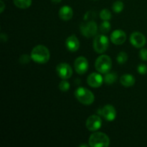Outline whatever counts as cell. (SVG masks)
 I'll return each mask as SVG.
<instances>
[{"label":"cell","instance_id":"cell-7","mask_svg":"<svg viewBox=\"0 0 147 147\" xmlns=\"http://www.w3.org/2000/svg\"><path fill=\"white\" fill-rule=\"evenodd\" d=\"M56 72L60 78L63 80H67L71 78L73 75V68L67 63H62L57 65Z\"/></svg>","mask_w":147,"mask_h":147},{"label":"cell","instance_id":"cell-26","mask_svg":"<svg viewBox=\"0 0 147 147\" xmlns=\"http://www.w3.org/2000/svg\"><path fill=\"white\" fill-rule=\"evenodd\" d=\"M137 70L139 74L145 75L147 72V67L146 65L140 64L137 67Z\"/></svg>","mask_w":147,"mask_h":147},{"label":"cell","instance_id":"cell-15","mask_svg":"<svg viewBox=\"0 0 147 147\" xmlns=\"http://www.w3.org/2000/svg\"><path fill=\"white\" fill-rule=\"evenodd\" d=\"M73 16V10L69 6H63L59 10V17L63 21L71 20Z\"/></svg>","mask_w":147,"mask_h":147},{"label":"cell","instance_id":"cell-13","mask_svg":"<svg viewBox=\"0 0 147 147\" xmlns=\"http://www.w3.org/2000/svg\"><path fill=\"white\" fill-rule=\"evenodd\" d=\"M103 77L100 74L97 73H93L88 76L87 78V83L89 86L92 88H99L103 84Z\"/></svg>","mask_w":147,"mask_h":147},{"label":"cell","instance_id":"cell-14","mask_svg":"<svg viewBox=\"0 0 147 147\" xmlns=\"http://www.w3.org/2000/svg\"><path fill=\"white\" fill-rule=\"evenodd\" d=\"M65 45L67 50L70 52H76L80 48V42L76 35L73 34L66 39Z\"/></svg>","mask_w":147,"mask_h":147},{"label":"cell","instance_id":"cell-29","mask_svg":"<svg viewBox=\"0 0 147 147\" xmlns=\"http://www.w3.org/2000/svg\"><path fill=\"white\" fill-rule=\"evenodd\" d=\"M88 146H89V145H87V144H81V145H80V147H81V146L88 147Z\"/></svg>","mask_w":147,"mask_h":147},{"label":"cell","instance_id":"cell-19","mask_svg":"<svg viewBox=\"0 0 147 147\" xmlns=\"http://www.w3.org/2000/svg\"><path fill=\"white\" fill-rule=\"evenodd\" d=\"M111 12L107 9H103L100 12V17L103 21H109L111 19Z\"/></svg>","mask_w":147,"mask_h":147},{"label":"cell","instance_id":"cell-24","mask_svg":"<svg viewBox=\"0 0 147 147\" xmlns=\"http://www.w3.org/2000/svg\"><path fill=\"white\" fill-rule=\"evenodd\" d=\"M30 60H32L31 56H29L28 55L24 54L20 56L19 60H20V63H22V64H27V63H30Z\"/></svg>","mask_w":147,"mask_h":147},{"label":"cell","instance_id":"cell-16","mask_svg":"<svg viewBox=\"0 0 147 147\" xmlns=\"http://www.w3.org/2000/svg\"><path fill=\"white\" fill-rule=\"evenodd\" d=\"M135 80L134 76H132L131 74H124L120 78V83L124 87H131L133 86L135 84Z\"/></svg>","mask_w":147,"mask_h":147},{"label":"cell","instance_id":"cell-10","mask_svg":"<svg viewBox=\"0 0 147 147\" xmlns=\"http://www.w3.org/2000/svg\"><path fill=\"white\" fill-rule=\"evenodd\" d=\"M88 62L85 57H78L74 62V67L76 73L79 75H83L88 70Z\"/></svg>","mask_w":147,"mask_h":147},{"label":"cell","instance_id":"cell-17","mask_svg":"<svg viewBox=\"0 0 147 147\" xmlns=\"http://www.w3.org/2000/svg\"><path fill=\"white\" fill-rule=\"evenodd\" d=\"M117 78L118 76L116 73L109 72V73H106L104 78H103V80L106 85H112L114 82L116 81Z\"/></svg>","mask_w":147,"mask_h":147},{"label":"cell","instance_id":"cell-4","mask_svg":"<svg viewBox=\"0 0 147 147\" xmlns=\"http://www.w3.org/2000/svg\"><path fill=\"white\" fill-rule=\"evenodd\" d=\"M111 67L112 60L109 55H102L96 59V63H95V67L98 73L106 74L110 72Z\"/></svg>","mask_w":147,"mask_h":147},{"label":"cell","instance_id":"cell-1","mask_svg":"<svg viewBox=\"0 0 147 147\" xmlns=\"http://www.w3.org/2000/svg\"><path fill=\"white\" fill-rule=\"evenodd\" d=\"M32 60L38 64H45L50 60V53L47 47L42 45L35 46L31 52Z\"/></svg>","mask_w":147,"mask_h":147},{"label":"cell","instance_id":"cell-21","mask_svg":"<svg viewBox=\"0 0 147 147\" xmlns=\"http://www.w3.org/2000/svg\"><path fill=\"white\" fill-rule=\"evenodd\" d=\"M123 8H124L123 3L120 1H115L113 4V6H112V9H113V11H115L116 13L121 12L123 11Z\"/></svg>","mask_w":147,"mask_h":147},{"label":"cell","instance_id":"cell-23","mask_svg":"<svg viewBox=\"0 0 147 147\" xmlns=\"http://www.w3.org/2000/svg\"><path fill=\"white\" fill-rule=\"evenodd\" d=\"M70 85L66 80H63L59 84V88L61 91L67 92L70 89Z\"/></svg>","mask_w":147,"mask_h":147},{"label":"cell","instance_id":"cell-28","mask_svg":"<svg viewBox=\"0 0 147 147\" xmlns=\"http://www.w3.org/2000/svg\"><path fill=\"white\" fill-rule=\"evenodd\" d=\"M61 1L62 0H51L52 2L54 3V4H58V3H60Z\"/></svg>","mask_w":147,"mask_h":147},{"label":"cell","instance_id":"cell-18","mask_svg":"<svg viewBox=\"0 0 147 147\" xmlns=\"http://www.w3.org/2000/svg\"><path fill=\"white\" fill-rule=\"evenodd\" d=\"M14 5L20 9H27L31 6L32 0H14Z\"/></svg>","mask_w":147,"mask_h":147},{"label":"cell","instance_id":"cell-22","mask_svg":"<svg viewBox=\"0 0 147 147\" xmlns=\"http://www.w3.org/2000/svg\"><path fill=\"white\" fill-rule=\"evenodd\" d=\"M116 60L119 64H124L128 60V55L125 52H120L118 54Z\"/></svg>","mask_w":147,"mask_h":147},{"label":"cell","instance_id":"cell-12","mask_svg":"<svg viewBox=\"0 0 147 147\" xmlns=\"http://www.w3.org/2000/svg\"><path fill=\"white\" fill-rule=\"evenodd\" d=\"M101 115L105 120L108 121H113L116 117V110L114 106L111 104H107L103 106L101 110Z\"/></svg>","mask_w":147,"mask_h":147},{"label":"cell","instance_id":"cell-2","mask_svg":"<svg viewBox=\"0 0 147 147\" xmlns=\"http://www.w3.org/2000/svg\"><path fill=\"white\" fill-rule=\"evenodd\" d=\"M88 143L91 147H107L110 145V139L103 132H95L90 135Z\"/></svg>","mask_w":147,"mask_h":147},{"label":"cell","instance_id":"cell-8","mask_svg":"<svg viewBox=\"0 0 147 147\" xmlns=\"http://www.w3.org/2000/svg\"><path fill=\"white\" fill-rule=\"evenodd\" d=\"M102 126V120L100 116L97 115H92L87 119L86 126L90 131H96L100 129Z\"/></svg>","mask_w":147,"mask_h":147},{"label":"cell","instance_id":"cell-11","mask_svg":"<svg viewBox=\"0 0 147 147\" xmlns=\"http://www.w3.org/2000/svg\"><path fill=\"white\" fill-rule=\"evenodd\" d=\"M111 41L116 45L123 44L126 40V34L121 30H116L111 34Z\"/></svg>","mask_w":147,"mask_h":147},{"label":"cell","instance_id":"cell-9","mask_svg":"<svg viewBox=\"0 0 147 147\" xmlns=\"http://www.w3.org/2000/svg\"><path fill=\"white\" fill-rule=\"evenodd\" d=\"M130 42L136 48H142L146 45V37L140 32H134L130 36Z\"/></svg>","mask_w":147,"mask_h":147},{"label":"cell","instance_id":"cell-5","mask_svg":"<svg viewBox=\"0 0 147 147\" xmlns=\"http://www.w3.org/2000/svg\"><path fill=\"white\" fill-rule=\"evenodd\" d=\"M109 47V40L104 34L96 36L93 40V49L97 53L101 54L105 53Z\"/></svg>","mask_w":147,"mask_h":147},{"label":"cell","instance_id":"cell-25","mask_svg":"<svg viewBox=\"0 0 147 147\" xmlns=\"http://www.w3.org/2000/svg\"><path fill=\"white\" fill-rule=\"evenodd\" d=\"M139 57L144 61H147V49H141L139 51Z\"/></svg>","mask_w":147,"mask_h":147},{"label":"cell","instance_id":"cell-20","mask_svg":"<svg viewBox=\"0 0 147 147\" xmlns=\"http://www.w3.org/2000/svg\"><path fill=\"white\" fill-rule=\"evenodd\" d=\"M111 29V25L109 21H103L100 25V30L103 34H106L109 32Z\"/></svg>","mask_w":147,"mask_h":147},{"label":"cell","instance_id":"cell-27","mask_svg":"<svg viewBox=\"0 0 147 147\" xmlns=\"http://www.w3.org/2000/svg\"><path fill=\"white\" fill-rule=\"evenodd\" d=\"M0 5H1V8H0V13H2L4 11V8H5V4H4V1H0Z\"/></svg>","mask_w":147,"mask_h":147},{"label":"cell","instance_id":"cell-3","mask_svg":"<svg viewBox=\"0 0 147 147\" xmlns=\"http://www.w3.org/2000/svg\"><path fill=\"white\" fill-rule=\"evenodd\" d=\"M74 94L77 100L83 105L88 106L94 102V94L90 90L84 87L78 88L75 91Z\"/></svg>","mask_w":147,"mask_h":147},{"label":"cell","instance_id":"cell-6","mask_svg":"<svg viewBox=\"0 0 147 147\" xmlns=\"http://www.w3.org/2000/svg\"><path fill=\"white\" fill-rule=\"evenodd\" d=\"M80 29L83 36L87 38H90L97 33L98 26L94 21H89L86 23H82Z\"/></svg>","mask_w":147,"mask_h":147}]
</instances>
